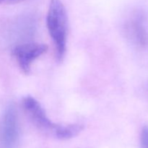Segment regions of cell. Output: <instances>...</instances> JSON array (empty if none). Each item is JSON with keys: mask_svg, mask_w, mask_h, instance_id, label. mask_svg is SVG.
Here are the masks:
<instances>
[{"mask_svg": "<svg viewBox=\"0 0 148 148\" xmlns=\"http://www.w3.org/2000/svg\"><path fill=\"white\" fill-rule=\"evenodd\" d=\"M141 148H148V127L145 126L143 129L140 137Z\"/></svg>", "mask_w": 148, "mask_h": 148, "instance_id": "6", "label": "cell"}, {"mask_svg": "<svg viewBox=\"0 0 148 148\" xmlns=\"http://www.w3.org/2000/svg\"><path fill=\"white\" fill-rule=\"evenodd\" d=\"M23 106L28 118L39 130L56 138L60 124L51 121L38 101L31 96H26L23 100Z\"/></svg>", "mask_w": 148, "mask_h": 148, "instance_id": "2", "label": "cell"}, {"mask_svg": "<svg viewBox=\"0 0 148 148\" xmlns=\"http://www.w3.org/2000/svg\"><path fill=\"white\" fill-rule=\"evenodd\" d=\"M20 140L18 117L15 108H6L0 123V148H17Z\"/></svg>", "mask_w": 148, "mask_h": 148, "instance_id": "3", "label": "cell"}, {"mask_svg": "<svg viewBox=\"0 0 148 148\" xmlns=\"http://www.w3.org/2000/svg\"><path fill=\"white\" fill-rule=\"evenodd\" d=\"M25 1V0H7L8 2H11V3H17V2H20V1Z\"/></svg>", "mask_w": 148, "mask_h": 148, "instance_id": "7", "label": "cell"}, {"mask_svg": "<svg viewBox=\"0 0 148 148\" xmlns=\"http://www.w3.org/2000/svg\"><path fill=\"white\" fill-rule=\"evenodd\" d=\"M5 1H7V0H0V4L5 2Z\"/></svg>", "mask_w": 148, "mask_h": 148, "instance_id": "8", "label": "cell"}, {"mask_svg": "<svg viewBox=\"0 0 148 148\" xmlns=\"http://www.w3.org/2000/svg\"><path fill=\"white\" fill-rule=\"evenodd\" d=\"M48 46L38 43L20 44L13 49V55L21 70L25 74H29L33 62L46 53Z\"/></svg>", "mask_w": 148, "mask_h": 148, "instance_id": "4", "label": "cell"}, {"mask_svg": "<svg viewBox=\"0 0 148 148\" xmlns=\"http://www.w3.org/2000/svg\"><path fill=\"white\" fill-rule=\"evenodd\" d=\"M47 27L53 40L58 61L64 57L67 38V14L61 0H51L47 14Z\"/></svg>", "mask_w": 148, "mask_h": 148, "instance_id": "1", "label": "cell"}, {"mask_svg": "<svg viewBox=\"0 0 148 148\" xmlns=\"http://www.w3.org/2000/svg\"><path fill=\"white\" fill-rule=\"evenodd\" d=\"M126 33L137 46L145 48L148 46V32L145 25L144 17L140 13L134 14L126 25Z\"/></svg>", "mask_w": 148, "mask_h": 148, "instance_id": "5", "label": "cell"}]
</instances>
